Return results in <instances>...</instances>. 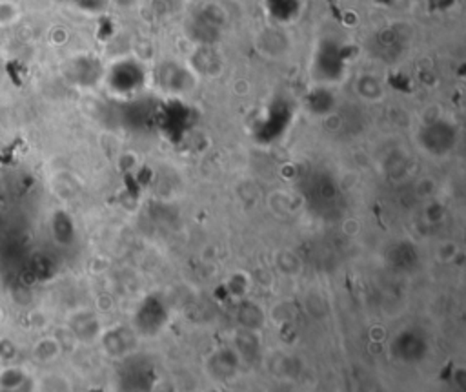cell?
Listing matches in <instances>:
<instances>
[{"instance_id":"3957f363","label":"cell","mask_w":466,"mask_h":392,"mask_svg":"<svg viewBox=\"0 0 466 392\" xmlns=\"http://www.w3.org/2000/svg\"><path fill=\"white\" fill-rule=\"evenodd\" d=\"M18 18V8L13 0H2L0 2V26H11Z\"/></svg>"},{"instance_id":"7a4b0ae2","label":"cell","mask_w":466,"mask_h":392,"mask_svg":"<svg viewBox=\"0 0 466 392\" xmlns=\"http://www.w3.org/2000/svg\"><path fill=\"white\" fill-rule=\"evenodd\" d=\"M26 381V371L22 367L8 365L0 369V391H17Z\"/></svg>"},{"instance_id":"5b68a950","label":"cell","mask_w":466,"mask_h":392,"mask_svg":"<svg viewBox=\"0 0 466 392\" xmlns=\"http://www.w3.org/2000/svg\"><path fill=\"white\" fill-rule=\"evenodd\" d=\"M2 318H4V312H2V309H0V321H2Z\"/></svg>"},{"instance_id":"277c9868","label":"cell","mask_w":466,"mask_h":392,"mask_svg":"<svg viewBox=\"0 0 466 392\" xmlns=\"http://www.w3.org/2000/svg\"><path fill=\"white\" fill-rule=\"evenodd\" d=\"M17 354V347H15V341L9 340V338H0V359H6V362H11Z\"/></svg>"},{"instance_id":"6da1fadb","label":"cell","mask_w":466,"mask_h":392,"mask_svg":"<svg viewBox=\"0 0 466 392\" xmlns=\"http://www.w3.org/2000/svg\"><path fill=\"white\" fill-rule=\"evenodd\" d=\"M60 354V343L52 336H44L39 341H35L31 349V358L37 363H49Z\"/></svg>"}]
</instances>
